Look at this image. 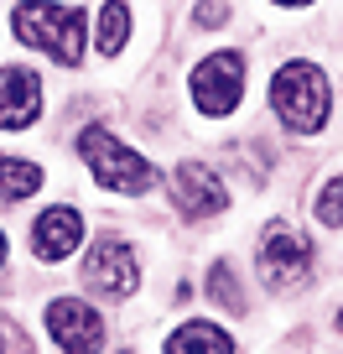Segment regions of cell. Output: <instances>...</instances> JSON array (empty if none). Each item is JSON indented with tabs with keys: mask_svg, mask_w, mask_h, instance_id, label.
Returning a JSON list of instances; mask_svg holds the SVG:
<instances>
[{
	"mask_svg": "<svg viewBox=\"0 0 343 354\" xmlns=\"http://www.w3.org/2000/svg\"><path fill=\"white\" fill-rule=\"evenodd\" d=\"M271 110L286 131L297 136H317L328 125V110H333V88H328V73L307 57H291V63L276 68L271 78Z\"/></svg>",
	"mask_w": 343,
	"mask_h": 354,
	"instance_id": "6da1fadb",
	"label": "cell"
},
{
	"mask_svg": "<svg viewBox=\"0 0 343 354\" xmlns=\"http://www.w3.org/2000/svg\"><path fill=\"white\" fill-rule=\"evenodd\" d=\"M11 32L26 47H42L63 68L84 63V11L78 6H63V0H21L11 11Z\"/></svg>",
	"mask_w": 343,
	"mask_h": 354,
	"instance_id": "7a4b0ae2",
	"label": "cell"
},
{
	"mask_svg": "<svg viewBox=\"0 0 343 354\" xmlns=\"http://www.w3.org/2000/svg\"><path fill=\"white\" fill-rule=\"evenodd\" d=\"M78 156L94 172V183L110 193H151L156 188V167L141 151H130L115 131H104V125H84L78 131Z\"/></svg>",
	"mask_w": 343,
	"mask_h": 354,
	"instance_id": "3957f363",
	"label": "cell"
},
{
	"mask_svg": "<svg viewBox=\"0 0 343 354\" xmlns=\"http://www.w3.org/2000/svg\"><path fill=\"white\" fill-rule=\"evenodd\" d=\"M244 73H250V63H244L239 47H224V53L203 57V63L193 68V104H198L203 115H213V120L234 115L239 100H244Z\"/></svg>",
	"mask_w": 343,
	"mask_h": 354,
	"instance_id": "277c9868",
	"label": "cell"
},
{
	"mask_svg": "<svg viewBox=\"0 0 343 354\" xmlns=\"http://www.w3.org/2000/svg\"><path fill=\"white\" fill-rule=\"evenodd\" d=\"M84 287L94 297H110V302H125L135 287H141V266H135L130 245L120 234H99L94 250L84 255Z\"/></svg>",
	"mask_w": 343,
	"mask_h": 354,
	"instance_id": "5b68a950",
	"label": "cell"
},
{
	"mask_svg": "<svg viewBox=\"0 0 343 354\" xmlns=\"http://www.w3.org/2000/svg\"><path fill=\"white\" fill-rule=\"evenodd\" d=\"M312 271V245L302 230H291L286 219H276L260 240V281L271 292H291L302 277Z\"/></svg>",
	"mask_w": 343,
	"mask_h": 354,
	"instance_id": "8992f818",
	"label": "cell"
},
{
	"mask_svg": "<svg viewBox=\"0 0 343 354\" xmlns=\"http://www.w3.org/2000/svg\"><path fill=\"white\" fill-rule=\"evenodd\" d=\"M47 339L63 354H99L104 349V318L84 297H52L47 302Z\"/></svg>",
	"mask_w": 343,
	"mask_h": 354,
	"instance_id": "52a82bcc",
	"label": "cell"
},
{
	"mask_svg": "<svg viewBox=\"0 0 343 354\" xmlns=\"http://www.w3.org/2000/svg\"><path fill=\"white\" fill-rule=\"evenodd\" d=\"M172 203H177L182 219H213V214L229 209V188H224V177L203 162H182L172 172Z\"/></svg>",
	"mask_w": 343,
	"mask_h": 354,
	"instance_id": "ba28073f",
	"label": "cell"
},
{
	"mask_svg": "<svg viewBox=\"0 0 343 354\" xmlns=\"http://www.w3.org/2000/svg\"><path fill=\"white\" fill-rule=\"evenodd\" d=\"M78 240H84V214L73 209V203H52L47 214H37L32 224V250L42 266H63L68 255L78 250Z\"/></svg>",
	"mask_w": 343,
	"mask_h": 354,
	"instance_id": "9c48e42d",
	"label": "cell"
},
{
	"mask_svg": "<svg viewBox=\"0 0 343 354\" xmlns=\"http://www.w3.org/2000/svg\"><path fill=\"white\" fill-rule=\"evenodd\" d=\"M42 115V78L32 68H0V131H32Z\"/></svg>",
	"mask_w": 343,
	"mask_h": 354,
	"instance_id": "30bf717a",
	"label": "cell"
},
{
	"mask_svg": "<svg viewBox=\"0 0 343 354\" xmlns=\"http://www.w3.org/2000/svg\"><path fill=\"white\" fill-rule=\"evenodd\" d=\"M166 354H234V339L219 328V323L193 318V323H182V328L166 339Z\"/></svg>",
	"mask_w": 343,
	"mask_h": 354,
	"instance_id": "8fae6325",
	"label": "cell"
},
{
	"mask_svg": "<svg viewBox=\"0 0 343 354\" xmlns=\"http://www.w3.org/2000/svg\"><path fill=\"white\" fill-rule=\"evenodd\" d=\"M47 172L26 156H0V203H21L32 193H42Z\"/></svg>",
	"mask_w": 343,
	"mask_h": 354,
	"instance_id": "7c38bea8",
	"label": "cell"
},
{
	"mask_svg": "<svg viewBox=\"0 0 343 354\" xmlns=\"http://www.w3.org/2000/svg\"><path fill=\"white\" fill-rule=\"evenodd\" d=\"M130 42V6L125 0H110L99 11V57H120V47Z\"/></svg>",
	"mask_w": 343,
	"mask_h": 354,
	"instance_id": "4fadbf2b",
	"label": "cell"
},
{
	"mask_svg": "<svg viewBox=\"0 0 343 354\" xmlns=\"http://www.w3.org/2000/svg\"><path fill=\"white\" fill-rule=\"evenodd\" d=\"M203 292H208L219 308L244 313V292H239V281H234V266H229V261H213V271L203 277Z\"/></svg>",
	"mask_w": 343,
	"mask_h": 354,
	"instance_id": "5bb4252c",
	"label": "cell"
},
{
	"mask_svg": "<svg viewBox=\"0 0 343 354\" xmlns=\"http://www.w3.org/2000/svg\"><path fill=\"white\" fill-rule=\"evenodd\" d=\"M317 224L343 230V177H328V183L317 188Z\"/></svg>",
	"mask_w": 343,
	"mask_h": 354,
	"instance_id": "9a60e30c",
	"label": "cell"
},
{
	"mask_svg": "<svg viewBox=\"0 0 343 354\" xmlns=\"http://www.w3.org/2000/svg\"><path fill=\"white\" fill-rule=\"evenodd\" d=\"M0 354H37V344L26 339V328L11 313H0Z\"/></svg>",
	"mask_w": 343,
	"mask_h": 354,
	"instance_id": "2e32d148",
	"label": "cell"
},
{
	"mask_svg": "<svg viewBox=\"0 0 343 354\" xmlns=\"http://www.w3.org/2000/svg\"><path fill=\"white\" fill-rule=\"evenodd\" d=\"M198 26H224L229 21V0H198Z\"/></svg>",
	"mask_w": 343,
	"mask_h": 354,
	"instance_id": "e0dca14e",
	"label": "cell"
},
{
	"mask_svg": "<svg viewBox=\"0 0 343 354\" xmlns=\"http://www.w3.org/2000/svg\"><path fill=\"white\" fill-rule=\"evenodd\" d=\"M0 266H6V230H0Z\"/></svg>",
	"mask_w": 343,
	"mask_h": 354,
	"instance_id": "ac0fdd59",
	"label": "cell"
},
{
	"mask_svg": "<svg viewBox=\"0 0 343 354\" xmlns=\"http://www.w3.org/2000/svg\"><path fill=\"white\" fill-rule=\"evenodd\" d=\"M276 6H312V0H276Z\"/></svg>",
	"mask_w": 343,
	"mask_h": 354,
	"instance_id": "d6986e66",
	"label": "cell"
},
{
	"mask_svg": "<svg viewBox=\"0 0 343 354\" xmlns=\"http://www.w3.org/2000/svg\"><path fill=\"white\" fill-rule=\"evenodd\" d=\"M338 333H343V308H338Z\"/></svg>",
	"mask_w": 343,
	"mask_h": 354,
	"instance_id": "ffe728a7",
	"label": "cell"
}]
</instances>
